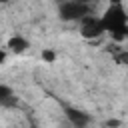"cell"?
<instances>
[{
    "label": "cell",
    "instance_id": "5b68a950",
    "mask_svg": "<svg viewBox=\"0 0 128 128\" xmlns=\"http://www.w3.org/2000/svg\"><path fill=\"white\" fill-rule=\"evenodd\" d=\"M0 106H16L14 92L8 86H4V84H0Z\"/></svg>",
    "mask_w": 128,
    "mask_h": 128
},
{
    "label": "cell",
    "instance_id": "30bf717a",
    "mask_svg": "<svg viewBox=\"0 0 128 128\" xmlns=\"http://www.w3.org/2000/svg\"><path fill=\"white\" fill-rule=\"evenodd\" d=\"M4 60H6V52H4V50H0V64H2Z\"/></svg>",
    "mask_w": 128,
    "mask_h": 128
},
{
    "label": "cell",
    "instance_id": "9c48e42d",
    "mask_svg": "<svg viewBox=\"0 0 128 128\" xmlns=\"http://www.w3.org/2000/svg\"><path fill=\"white\" fill-rule=\"evenodd\" d=\"M106 126H108V128H116V126H120V120H108Z\"/></svg>",
    "mask_w": 128,
    "mask_h": 128
},
{
    "label": "cell",
    "instance_id": "ba28073f",
    "mask_svg": "<svg viewBox=\"0 0 128 128\" xmlns=\"http://www.w3.org/2000/svg\"><path fill=\"white\" fill-rule=\"evenodd\" d=\"M116 62L118 64H128V52H118L116 54Z\"/></svg>",
    "mask_w": 128,
    "mask_h": 128
},
{
    "label": "cell",
    "instance_id": "8992f818",
    "mask_svg": "<svg viewBox=\"0 0 128 128\" xmlns=\"http://www.w3.org/2000/svg\"><path fill=\"white\" fill-rule=\"evenodd\" d=\"M28 46H30V44H28V40H26V38H22V36H12V38L8 40V48H10L12 52H16V54L24 52Z\"/></svg>",
    "mask_w": 128,
    "mask_h": 128
},
{
    "label": "cell",
    "instance_id": "52a82bcc",
    "mask_svg": "<svg viewBox=\"0 0 128 128\" xmlns=\"http://www.w3.org/2000/svg\"><path fill=\"white\" fill-rule=\"evenodd\" d=\"M42 60H46V62H54V60H56V54H54L52 50H44V52H42Z\"/></svg>",
    "mask_w": 128,
    "mask_h": 128
},
{
    "label": "cell",
    "instance_id": "7a4b0ae2",
    "mask_svg": "<svg viewBox=\"0 0 128 128\" xmlns=\"http://www.w3.org/2000/svg\"><path fill=\"white\" fill-rule=\"evenodd\" d=\"M88 12H90V8L84 2H64V4L58 6L60 18L62 20H68V22L70 20H82V18L88 16Z\"/></svg>",
    "mask_w": 128,
    "mask_h": 128
},
{
    "label": "cell",
    "instance_id": "277c9868",
    "mask_svg": "<svg viewBox=\"0 0 128 128\" xmlns=\"http://www.w3.org/2000/svg\"><path fill=\"white\" fill-rule=\"evenodd\" d=\"M64 112H66L68 120H70V122H72L76 128H86V126H88V122H90V116H88L86 112H80V110H76V108L64 106Z\"/></svg>",
    "mask_w": 128,
    "mask_h": 128
},
{
    "label": "cell",
    "instance_id": "3957f363",
    "mask_svg": "<svg viewBox=\"0 0 128 128\" xmlns=\"http://www.w3.org/2000/svg\"><path fill=\"white\" fill-rule=\"evenodd\" d=\"M80 24H82L80 32H82V36H84V38H88V40L98 38V36H102V34H104V26H102L100 18L86 16V18H82V20H80Z\"/></svg>",
    "mask_w": 128,
    "mask_h": 128
},
{
    "label": "cell",
    "instance_id": "6da1fadb",
    "mask_svg": "<svg viewBox=\"0 0 128 128\" xmlns=\"http://www.w3.org/2000/svg\"><path fill=\"white\" fill-rule=\"evenodd\" d=\"M100 22H102V26H104V32H110V34H114V32H124V34H126L128 14H126V10H124V6H122L120 2H112V4L106 8V12H104V16L100 18ZM126 36H128V34H126Z\"/></svg>",
    "mask_w": 128,
    "mask_h": 128
},
{
    "label": "cell",
    "instance_id": "8fae6325",
    "mask_svg": "<svg viewBox=\"0 0 128 128\" xmlns=\"http://www.w3.org/2000/svg\"><path fill=\"white\" fill-rule=\"evenodd\" d=\"M32 128H38V126H32Z\"/></svg>",
    "mask_w": 128,
    "mask_h": 128
}]
</instances>
